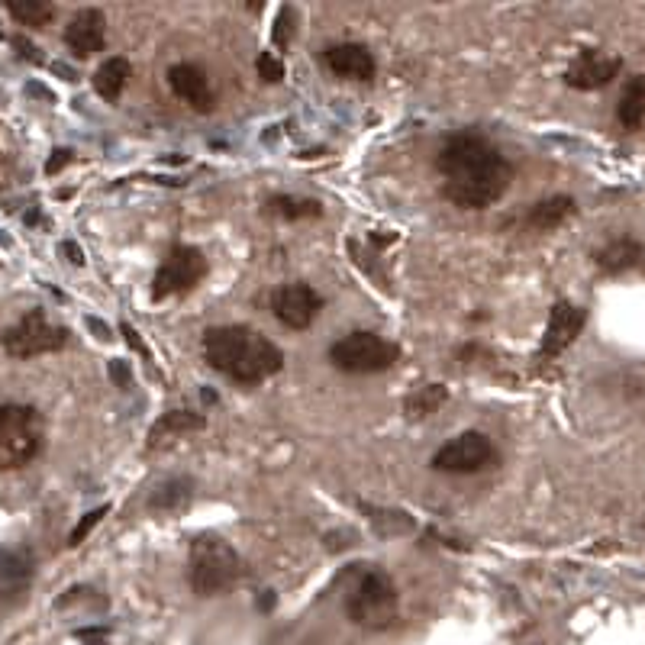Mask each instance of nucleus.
Masks as SVG:
<instances>
[{
  "mask_svg": "<svg viewBox=\"0 0 645 645\" xmlns=\"http://www.w3.org/2000/svg\"><path fill=\"white\" fill-rule=\"evenodd\" d=\"M442 197L462 210H487L510 191L513 165L491 139L478 133H455L436 152Z\"/></svg>",
  "mask_w": 645,
  "mask_h": 645,
  "instance_id": "nucleus-1",
  "label": "nucleus"
},
{
  "mask_svg": "<svg viewBox=\"0 0 645 645\" xmlns=\"http://www.w3.org/2000/svg\"><path fill=\"white\" fill-rule=\"evenodd\" d=\"M204 358L239 384H258L284 368V352L252 326H213L204 333Z\"/></svg>",
  "mask_w": 645,
  "mask_h": 645,
  "instance_id": "nucleus-2",
  "label": "nucleus"
},
{
  "mask_svg": "<svg viewBox=\"0 0 645 645\" xmlns=\"http://www.w3.org/2000/svg\"><path fill=\"white\" fill-rule=\"evenodd\" d=\"M242 558L220 536H200L191 546V587L197 597H217L242 578Z\"/></svg>",
  "mask_w": 645,
  "mask_h": 645,
  "instance_id": "nucleus-3",
  "label": "nucleus"
},
{
  "mask_svg": "<svg viewBox=\"0 0 645 645\" xmlns=\"http://www.w3.org/2000/svg\"><path fill=\"white\" fill-rule=\"evenodd\" d=\"M400 358V349L378 333H349L329 346V362L342 375H381L391 371Z\"/></svg>",
  "mask_w": 645,
  "mask_h": 645,
  "instance_id": "nucleus-4",
  "label": "nucleus"
},
{
  "mask_svg": "<svg viewBox=\"0 0 645 645\" xmlns=\"http://www.w3.org/2000/svg\"><path fill=\"white\" fill-rule=\"evenodd\" d=\"M346 613L362 629H387L397 620V587L387 571H368L346 597Z\"/></svg>",
  "mask_w": 645,
  "mask_h": 645,
  "instance_id": "nucleus-5",
  "label": "nucleus"
},
{
  "mask_svg": "<svg viewBox=\"0 0 645 645\" xmlns=\"http://www.w3.org/2000/svg\"><path fill=\"white\" fill-rule=\"evenodd\" d=\"M42 449V420L33 407L0 404V468L30 465Z\"/></svg>",
  "mask_w": 645,
  "mask_h": 645,
  "instance_id": "nucleus-6",
  "label": "nucleus"
},
{
  "mask_svg": "<svg viewBox=\"0 0 645 645\" xmlns=\"http://www.w3.org/2000/svg\"><path fill=\"white\" fill-rule=\"evenodd\" d=\"M0 342H4L7 355L13 358H36L46 352H59L68 342V333L62 326H52L42 310H30L20 323L4 329Z\"/></svg>",
  "mask_w": 645,
  "mask_h": 645,
  "instance_id": "nucleus-7",
  "label": "nucleus"
},
{
  "mask_svg": "<svg viewBox=\"0 0 645 645\" xmlns=\"http://www.w3.org/2000/svg\"><path fill=\"white\" fill-rule=\"evenodd\" d=\"M494 458H497L494 442L484 433L471 429V433L449 439L446 446L433 455V468L442 471V475H478V471L494 465Z\"/></svg>",
  "mask_w": 645,
  "mask_h": 645,
  "instance_id": "nucleus-8",
  "label": "nucleus"
},
{
  "mask_svg": "<svg viewBox=\"0 0 645 645\" xmlns=\"http://www.w3.org/2000/svg\"><path fill=\"white\" fill-rule=\"evenodd\" d=\"M204 275H207L204 252L194 249V246H171L162 268L155 271L152 297L162 300V297H171V294H184V291H191Z\"/></svg>",
  "mask_w": 645,
  "mask_h": 645,
  "instance_id": "nucleus-9",
  "label": "nucleus"
},
{
  "mask_svg": "<svg viewBox=\"0 0 645 645\" xmlns=\"http://www.w3.org/2000/svg\"><path fill=\"white\" fill-rule=\"evenodd\" d=\"M320 310H323V297L313 291L307 281L281 284V288L271 294V313H275V320L288 329L313 326V320L320 317Z\"/></svg>",
  "mask_w": 645,
  "mask_h": 645,
  "instance_id": "nucleus-10",
  "label": "nucleus"
},
{
  "mask_svg": "<svg viewBox=\"0 0 645 645\" xmlns=\"http://www.w3.org/2000/svg\"><path fill=\"white\" fill-rule=\"evenodd\" d=\"M620 71H623L620 55L587 49L571 62V68L565 71V81H568V88H575V91H600L620 78Z\"/></svg>",
  "mask_w": 645,
  "mask_h": 645,
  "instance_id": "nucleus-11",
  "label": "nucleus"
},
{
  "mask_svg": "<svg viewBox=\"0 0 645 645\" xmlns=\"http://www.w3.org/2000/svg\"><path fill=\"white\" fill-rule=\"evenodd\" d=\"M36 558L30 549H0V607H17L30 594Z\"/></svg>",
  "mask_w": 645,
  "mask_h": 645,
  "instance_id": "nucleus-12",
  "label": "nucleus"
},
{
  "mask_svg": "<svg viewBox=\"0 0 645 645\" xmlns=\"http://www.w3.org/2000/svg\"><path fill=\"white\" fill-rule=\"evenodd\" d=\"M587 323V310L568 304V300H558L549 313V326H546V336H542V346H539V355L542 358H555L562 355L571 342L581 336V329Z\"/></svg>",
  "mask_w": 645,
  "mask_h": 645,
  "instance_id": "nucleus-13",
  "label": "nucleus"
},
{
  "mask_svg": "<svg viewBox=\"0 0 645 645\" xmlns=\"http://www.w3.org/2000/svg\"><path fill=\"white\" fill-rule=\"evenodd\" d=\"M168 88L178 100H184L188 107H194L197 113H210L213 110V88L207 71L200 65L191 62H178L168 68Z\"/></svg>",
  "mask_w": 645,
  "mask_h": 645,
  "instance_id": "nucleus-14",
  "label": "nucleus"
},
{
  "mask_svg": "<svg viewBox=\"0 0 645 645\" xmlns=\"http://www.w3.org/2000/svg\"><path fill=\"white\" fill-rule=\"evenodd\" d=\"M65 46L75 52L78 59H88V55L104 49L107 46V17L104 13L94 10V7L78 10L65 26Z\"/></svg>",
  "mask_w": 645,
  "mask_h": 645,
  "instance_id": "nucleus-15",
  "label": "nucleus"
},
{
  "mask_svg": "<svg viewBox=\"0 0 645 645\" xmlns=\"http://www.w3.org/2000/svg\"><path fill=\"white\" fill-rule=\"evenodd\" d=\"M323 62L333 75L349 78V81H371L378 71L375 55H371V49L362 46V42H339V46H329L323 52Z\"/></svg>",
  "mask_w": 645,
  "mask_h": 645,
  "instance_id": "nucleus-16",
  "label": "nucleus"
},
{
  "mask_svg": "<svg viewBox=\"0 0 645 645\" xmlns=\"http://www.w3.org/2000/svg\"><path fill=\"white\" fill-rule=\"evenodd\" d=\"M642 262H645V249L633 236H616L604 249L594 252V265L604 271V275H623V271H633Z\"/></svg>",
  "mask_w": 645,
  "mask_h": 645,
  "instance_id": "nucleus-17",
  "label": "nucleus"
},
{
  "mask_svg": "<svg viewBox=\"0 0 645 645\" xmlns=\"http://www.w3.org/2000/svg\"><path fill=\"white\" fill-rule=\"evenodd\" d=\"M575 213H578L575 197L555 194V197H546V200H539V204L529 207L526 226L536 229V233H552V229H558L562 223H568L571 217H575Z\"/></svg>",
  "mask_w": 645,
  "mask_h": 645,
  "instance_id": "nucleus-18",
  "label": "nucleus"
},
{
  "mask_svg": "<svg viewBox=\"0 0 645 645\" xmlns=\"http://www.w3.org/2000/svg\"><path fill=\"white\" fill-rule=\"evenodd\" d=\"M129 78H133V65H129V59L113 55V59H107L94 71V91L104 100H117L129 84Z\"/></svg>",
  "mask_w": 645,
  "mask_h": 645,
  "instance_id": "nucleus-19",
  "label": "nucleus"
},
{
  "mask_svg": "<svg viewBox=\"0 0 645 645\" xmlns=\"http://www.w3.org/2000/svg\"><path fill=\"white\" fill-rule=\"evenodd\" d=\"M265 210L271 217L278 220H313L323 213V204L320 200H310V197H291V194H275L265 200Z\"/></svg>",
  "mask_w": 645,
  "mask_h": 645,
  "instance_id": "nucleus-20",
  "label": "nucleus"
},
{
  "mask_svg": "<svg viewBox=\"0 0 645 645\" xmlns=\"http://www.w3.org/2000/svg\"><path fill=\"white\" fill-rule=\"evenodd\" d=\"M616 120H620L623 129H639L645 123V75L626 81L620 107H616Z\"/></svg>",
  "mask_w": 645,
  "mask_h": 645,
  "instance_id": "nucleus-21",
  "label": "nucleus"
},
{
  "mask_svg": "<svg viewBox=\"0 0 645 645\" xmlns=\"http://www.w3.org/2000/svg\"><path fill=\"white\" fill-rule=\"evenodd\" d=\"M449 400V387L446 384H423L417 391H410L404 400V413L407 420H426Z\"/></svg>",
  "mask_w": 645,
  "mask_h": 645,
  "instance_id": "nucleus-22",
  "label": "nucleus"
},
{
  "mask_svg": "<svg viewBox=\"0 0 645 645\" xmlns=\"http://www.w3.org/2000/svg\"><path fill=\"white\" fill-rule=\"evenodd\" d=\"M191 487H194V481H191V478H168V481H162V484L152 491L149 507H152L155 513L181 510L184 504H191V494H194Z\"/></svg>",
  "mask_w": 645,
  "mask_h": 645,
  "instance_id": "nucleus-23",
  "label": "nucleus"
},
{
  "mask_svg": "<svg viewBox=\"0 0 645 645\" xmlns=\"http://www.w3.org/2000/svg\"><path fill=\"white\" fill-rule=\"evenodd\" d=\"M207 420L200 417V413H191V410H171L165 417L149 429V446H159L162 439L175 436V433H197V429H204Z\"/></svg>",
  "mask_w": 645,
  "mask_h": 645,
  "instance_id": "nucleus-24",
  "label": "nucleus"
},
{
  "mask_svg": "<svg viewBox=\"0 0 645 645\" xmlns=\"http://www.w3.org/2000/svg\"><path fill=\"white\" fill-rule=\"evenodd\" d=\"M368 516H371V523H375V529L381 536H404V533H413V520L404 513V510H381V507H362Z\"/></svg>",
  "mask_w": 645,
  "mask_h": 645,
  "instance_id": "nucleus-25",
  "label": "nucleus"
},
{
  "mask_svg": "<svg viewBox=\"0 0 645 645\" xmlns=\"http://www.w3.org/2000/svg\"><path fill=\"white\" fill-rule=\"evenodd\" d=\"M7 10L17 17L23 26H46V23H52V17H55V7L52 4H42V0H13V4H7Z\"/></svg>",
  "mask_w": 645,
  "mask_h": 645,
  "instance_id": "nucleus-26",
  "label": "nucleus"
},
{
  "mask_svg": "<svg viewBox=\"0 0 645 645\" xmlns=\"http://www.w3.org/2000/svg\"><path fill=\"white\" fill-rule=\"evenodd\" d=\"M294 20H297V10H294V7H281V10H278L275 33H271V39H275L278 49H288V46H291V39H294Z\"/></svg>",
  "mask_w": 645,
  "mask_h": 645,
  "instance_id": "nucleus-27",
  "label": "nucleus"
},
{
  "mask_svg": "<svg viewBox=\"0 0 645 645\" xmlns=\"http://www.w3.org/2000/svg\"><path fill=\"white\" fill-rule=\"evenodd\" d=\"M107 513H110V507H107V504H104V507H97V510H91V513H84V520H81L75 529H71V536H68V546H81V542L88 539L91 529H94L100 520H104Z\"/></svg>",
  "mask_w": 645,
  "mask_h": 645,
  "instance_id": "nucleus-28",
  "label": "nucleus"
},
{
  "mask_svg": "<svg viewBox=\"0 0 645 645\" xmlns=\"http://www.w3.org/2000/svg\"><path fill=\"white\" fill-rule=\"evenodd\" d=\"M255 65H258V75H262V81H268V84H278L284 78V65H281V59L275 52H262Z\"/></svg>",
  "mask_w": 645,
  "mask_h": 645,
  "instance_id": "nucleus-29",
  "label": "nucleus"
},
{
  "mask_svg": "<svg viewBox=\"0 0 645 645\" xmlns=\"http://www.w3.org/2000/svg\"><path fill=\"white\" fill-rule=\"evenodd\" d=\"M10 42H13V49L20 52V59L33 62V65H39V62H42V52H39V46H33V42L26 39V36H13Z\"/></svg>",
  "mask_w": 645,
  "mask_h": 645,
  "instance_id": "nucleus-30",
  "label": "nucleus"
},
{
  "mask_svg": "<svg viewBox=\"0 0 645 645\" xmlns=\"http://www.w3.org/2000/svg\"><path fill=\"white\" fill-rule=\"evenodd\" d=\"M110 378H113V384L126 391V387L133 384V371H129V365L123 362V358H113V362H110Z\"/></svg>",
  "mask_w": 645,
  "mask_h": 645,
  "instance_id": "nucleus-31",
  "label": "nucleus"
},
{
  "mask_svg": "<svg viewBox=\"0 0 645 645\" xmlns=\"http://www.w3.org/2000/svg\"><path fill=\"white\" fill-rule=\"evenodd\" d=\"M68 162H71V149H55L52 159L46 162V175H59Z\"/></svg>",
  "mask_w": 645,
  "mask_h": 645,
  "instance_id": "nucleus-32",
  "label": "nucleus"
},
{
  "mask_svg": "<svg viewBox=\"0 0 645 645\" xmlns=\"http://www.w3.org/2000/svg\"><path fill=\"white\" fill-rule=\"evenodd\" d=\"M59 249H62V255H65V258H68V262H71V265H75V268H81L84 262H88V258H84V252H81V246H78V242H71V239H68V242H62V246H59Z\"/></svg>",
  "mask_w": 645,
  "mask_h": 645,
  "instance_id": "nucleus-33",
  "label": "nucleus"
},
{
  "mask_svg": "<svg viewBox=\"0 0 645 645\" xmlns=\"http://www.w3.org/2000/svg\"><path fill=\"white\" fill-rule=\"evenodd\" d=\"M84 326H88V329H91V333H94V336H97L100 342H110V339H113V336H110V326H107L104 320H97V317H88V320H84Z\"/></svg>",
  "mask_w": 645,
  "mask_h": 645,
  "instance_id": "nucleus-34",
  "label": "nucleus"
},
{
  "mask_svg": "<svg viewBox=\"0 0 645 645\" xmlns=\"http://www.w3.org/2000/svg\"><path fill=\"white\" fill-rule=\"evenodd\" d=\"M120 333L126 336V342H129V346H133V349H139L142 355H146V358H149V349H146V342H142V339H139V333H136V329H133V326H129V323H123V326H120Z\"/></svg>",
  "mask_w": 645,
  "mask_h": 645,
  "instance_id": "nucleus-35",
  "label": "nucleus"
},
{
  "mask_svg": "<svg viewBox=\"0 0 645 645\" xmlns=\"http://www.w3.org/2000/svg\"><path fill=\"white\" fill-rule=\"evenodd\" d=\"M26 94H30V97H39V100H46V104H55V94L42 88L39 81H30V84H26Z\"/></svg>",
  "mask_w": 645,
  "mask_h": 645,
  "instance_id": "nucleus-36",
  "label": "nucleus"
},
{
  "mask_svg": "<svg viewBox=\"0 0 645 645\" xmlns=\"http://www.w3.org/2000/svg\"><path fill=\"white\" fill-rule=\"evenodd\" d=\"M52 71H55V75H62L65 81H78V75H75V68H68L65 62H52Z\"/></svg>",
  "mask_w": 645,
  "mask_h": 645,
  "instance_id": "nucleus-37",
  "label": "nucleus"
},
{
  "mask_svg": "<svg viewBox=\"0 0 645 645\" xmlns=\"http://www.w3.org/2000/svg\"><path fill=\"white\" fill-rule=\"evenodd\" d=\"M271 607H275V594L262 591V597H258V610H271Z\"/></svg>",
  "mask_w": 645,
  "mask_h": 645,
  "instance_id": "nucleus-38",
  "label": "nucleus"
},
{
  "mask_svg": "<svg viewBox=\"0 0 645 645\" xmlns=\"http://www.w3.org/2000/svg\"><path fill=\"white\" fill-rule=\"evenodd\" d=\"M200 397H204V404H217V391H207V387H204Z\"/></svg>",
  "mask_w": 645,
  "mask_h": 645,
  "instance_id": "nucleus-39",
  "label": "nucleus"
},
{
  "mask_svg": "<svg viewBox=\"0 0 645 645\" xmlns=\"http://www.w3.org/2000/svg\"><path fill=\"white\" fill-rule=\"evenodd\" d=\"M0 246H10V236H4V233H0Z\"/></svg>",
  "mask_w": 645,
  "mask_h": 645,
  "instance_id": "nucleus-40",
  "label": "nucleus"
}]
</instances>
